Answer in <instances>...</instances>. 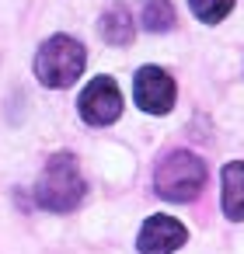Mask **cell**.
I'll return each mask as SVG.
<instances>
[{
    "label": "cell",
    "mask_w": 244,
    "mask_h": 254,
    "mask_svg": "<svg viewBox=\"0 0 244 254\" xmlns=\"http://www.w3.org/2000/svg\"><path fill=\"white\" fill-rule=\"evenodd\" d=\"M174 80L161 66H140L133 77V98L147 115H167L174 108Z\"/></svg>",
    "instance_id": "cell-5"
},
{
    "label": "cell",
    "mask_w": 244,
    "mask_h": 254,
    "mask_svg": "<svg viewBox=\"0 0 244 254\" xmlns=\"http://www.w3.org/2000/svg\"><path fill=\"white\" fill-rule=\"evenodd\" d=\"M188 7L202 25H220L234 11V0H188Z\"/></svg>",
    "instance_id": "cell-10"
},
{
    "label": "cell",
    "mask_w": 244,
    "mask_h": 254,
    "mask_svg": "<svg viewBox=\"0 0 244 254\" xmlns=\"http://www.w3.org/2000/svg\"><path fill=\"white\" fill-rule=\"evenodd\" d=\"M220 181H223V216L241 223L244 219V160L223 164Z\"/></svg>",
    "instance_id": "cell-7"
},
{
    "label": "cell",
    "mask_w": 244,
    "mask_h": 254,
    "mask_svg": "<svg viewBox=\"0 0 244 254\" xmlns=\"http://www.w3.org/2000/svg\"><path fill=\"white\" fill-rule=\"evenodd\" d=\"M84 63H87V53L77 39L53 35L35 53V77H39V84H46L53 91H63L84 73Z\"/></svg>",
    "instance_id": "cell-2"
},
{
    "label": "cell",
    "mask_w": 244,
    "mask_h": 254,
    "mask_svg": "<svg viewBox=\"0 0 244 254\" xmlns=\"http://www.w3.org/2000/svg\"><path fill=\"white\" fill-rule=\"evenodd\" d=\"M154 188L167 202H192L206 188V164L188 150H174L157 164Z\"/></svg>",
    "instance_id": "cell-3"
},
{
    "label": "cell",
    "mask_w": 244,
    "mask_h": 254,
    "mask_svg": "<svg viewBox=\"0 0 244 254\" xmlns=\"http://www.w3.org/2000/svg\"><path fill=\"white\" fill-rule=\"evenodd\" d=\"M133 35H136V25H133V14H129L122 4L108 7V11L101 14V39H105L108 46L126 49V46L133 42Z\"/></svg>",
    "instance_id": "cell-8"
},
{
    "label": "cell",
    "mask_w": 244,
    "mask_h": 254,
    "mask_svg": "<svg viewBox=\"0 0 244 254\" xmlns=\"http://www.w3.org/2000/svg\"><path fill=\"white\" fill-rule=\"evenodd\" d=\"M84 198V174L74 153H53L35 181V202L46 212H74Z\"/></svg>",
    "instance_id": "cell-1"
},
{
    "label": "cell",
    "mask_w": 244,
    "mask_h": 254,
    "mask_svg": "<svg viewBox=\"0 0 244 254\" xmlns=\"http://www.w3.org/2000/svg\"><path fill=\"white\" fill-rule=\"evenodd\" d=\"M81 119L87 126H112L122 115V91L112 77H94L77 98Z\"/></svg>",
    "instance_id": "cell-4"
},
{
    "label": "cell",
    "mask_w": 244,
    "mask_h": 254,
    "mask_svg": "<svg viewBox=\"0 0 244 254\" xmlns=\"http://www.w3.org/2000/svg\"><path fill=\"white\" fill-rule=\"evenodd\" d=\"M188 240V230L174 216H150L136 237L140 254H174Z\"/></svg>",
    "instance_id": "cell-6"
},
{
    "label": "cell",
    "mask_w": 244,
    "mask_h": 254,
    "mask_svg": "<svg viewBox=\"0 0 244 254\" xmlns=\"http://www.w3.org/2000/svg\"><path fill=\"white\" fill-rule=\"evenodd\" d=\"M143 28L147 32H171L174 28V7L171 0H143Z\"/></svg>",
    "instance_id": "cell-9"
}]
</instances>
